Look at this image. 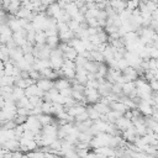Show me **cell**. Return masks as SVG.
<instances>
[{
    "label": "cell",
    "mask_w": 158,
    "mask_h": 158,
    "mask_svg": "<svg viewBox=\"0 0 158 158\" xmlns=\"http://www.w3.org/2000/svg\"><path fill=\"white\" fill-rule=\"evenodd\" d=\"M83 93H84V96H85L88 104H95L96 101L100 100V94H99L98 89H95V88L85 86L84 90H83Z\"/></svg>",
    "instance_id": "obj_1"
},
{
    "label": "cell",
    "mask_w": 158,
    "mask_h": 158,
    "mask_svg": "<svg viewBox=\"0 0 158 158\" xmlns=\"http://www.w3.org/2000/svg\"><path fill=\"white\" fill-rule=\"evenodd\" d=\"M12 41L19 47L23 46L27 42V40H26V31L23 28H21V30H19L16 32H12Z\"/></svg>",
    "instance_id": "obj_2"
},
{
    "label": "cell",
    "mask_w": 158,
    "mask_h": 158,
    "mask_svg": "<svg viewBox=\"0 0 158 158\" xmlns=\"http://www.w3.org/2000/svg\"><path fill=\"white\" fill-rule=\"evenodd\" d=\"M121 73H122V77L125 79V81H135L138 78V74L136 72V68H133L131 65L126 67Z\"/></svg>",
    "instance_id": "obj_3"
},
{
    "label": "cell",
    "mask_w": 158,
    "mask_h": 158,
    "mask_svg": "<svg viewBox=\"0 0 158 158\" xmlns=\"http://www.w3.org/2000/svg\"><path fill=\"white\" fill-rule=\"evenodd\" d=\"M86 74H88V72H86V69H85L84 67H75L74 79H75L78 83H80V84L85 85V83H86V80H88Z\"/></svg>",
    "instance_id": "obj_4"
},
{
    "label": "cell",
    "mask_w": 158,
    "mask_h": 158,
    "mask_svg": "<svg viewBox=\"0 0 158 158\" xmlns=\"http://www.w3.org/2000/svg\"><path fill=\"white\" fill-rule=\"evenodd\" d=\"M23 91H25V96H32V95H37V96H43V94H44V91L43 90H41L37 85H36V83L35 84H31V85H28V86H26L25 89H23Z\"/></svg>",
    "instance_id": "obj_5"
},
{
    "label": "cell",
    "mask_w": 158,
    "mask_h": 158,
    "mask_svg": "<svg viewBox=\"0 0 158 158\" xmlns=\"http://www.w3.org/2000/svg\"><path fill=\"white\" fill-rule=\"evenodd\" d=\"M115 126H116V128L120 131V132H122V131H125L126 128H128L131 125H132V122H131V120L130 118H127V117H125L123 115L122 116H120L115 122Z\"/></svg>",
    "instance_id": "obj_6"
},
{
    "label": "cell",
    "mask_w": 158,
    "mask_h": 158,
    "mask_svg": "<svg viewBox=\"0 0 158 158\" xmlns=\"http://www.w3.org/2000/svg\"><path fill=\"white\" fill-rule=\"evenodd\" d=\"M137 109L139 110V112L143 115V116H149L152 114V105L146 101V100H139V102L137 104Z\"/></svg>",
    "instance_id": "obj_7"
},
{
    "label": "cell",
    "mask_w": 158,
    "mask_h": 158,
    "mask_svg": "<svg viewBox=\"0 0 158 158\" xmlns=\"http://www.w3.org/2000/svg\"><path fill=\"white\" fill-rule=\"evenodd\" d=\"M36 85L43 90V91H48L51 88H53V80L48 79V78H40L38 80H36Z\"/></svg>",
    "instance_id": "obj_8"
},
{
    "label": "cell",
    "mask_w": 158,
    "mask_h": 158,
    "mask_svg": "<svg viewBox=\"0 0 158 158\" xmlns=\"http://www.w3.org/2000/svg\"><path fill=\"white\" fill-rule=\"evenodd\" d=\"M70 86V79L68 78H56L53 80V88H56L57 90L64 89V88H69Z\"/></svg>",
    "instance_id": "obj_9"
},
{
    "label": "cell",
    "mask_w": 158,
    "mask_h": 158,
    "mask_svg": "<svg viewBox=\"0 0 158 158\" xmlns=\"http://www.w3.org/2000/svg\"><path fill=\"white\" fill-rule=\"evenodd\" d=\"M85 109H86V106H85V105H81V104L77 102V104H74L73 106H69V107H67V112H68L70 116L75 117V116H77V115H79L80 112L85 111Z\"/></svg>",
    "instance_id": "obj_10"
},
{
    "label": "cell",
    "mask_w": 158,
    "mask_h": 158,
    "mask_svg": "<svg viewBox=\"0 0 158 158\" xmlns=\"http://www.w3.org/2000/svg\"><path fill=\"white\" fill-rule=\"evenodd\" d=\"M6 23H7V26L10 27V30H11L12 32H16V31L21 30V26H20V21H19V19H17L15 15H11L10 17H7V21H6Z\"/></svg>",
    "instance_id": "obj_11"
},
{
    "label": "cell",
    "mask_w": 158,
    "mask_h": 158,
    "mask_svg": "<svg viewBox=\"0 0 158 158\" xmlns=\"http://www.w3.org/2000/svg\"><path fill=\"white\" fill-rule=\"evenodd\" d=\"M109 4H110V6L114 9V11H115L116 14H118V12H121L122 10L126 9V1H125V0H111V1H109Z\"/></svg>",
    "instance_id": "obj_12"
},
{
    "label": "cell",
    "mask_w": 158,
    "mask_h": 158,
    "mask_svg": "<svg viewBox=\"0 0 158 158\" xmlns=\"http://www.w3.org/2000/svg\"><path fill=\"white\" fill-rule=\"evenodd\" d=\"M69 16H70V19L79 11V7L77 6V4L74 2V1H69V2H67L65 4V6H64V9H63Z\"/></svg>",
    "instance_id": "obj_13"
},
{
    "label": "cell",
    "mask_w": 158,
    "mask_h": 158,
    "mask_svg": "<svg viewBox=\"0 0 158 158\" xmlns=\"http://www.w3.org/2000/svg\"><path fill=\"white\" fill-rule=\"evenodd\" d=\"M36 117H37V120L40 121V123H41L42 126L48 125V123H52V122L54 121L51 114H44V112H41V114L36 115Z\"/></svg>",
    "instance_id": "obj_14"
},
{
    "label": "cell",
    "mask_w": 158,
    "mask_h": 158,
    "mask_svg": "<svg viewBox=\"0 0 158 158\" xmlns=\"http://www.w3.org/2000/svg\"><path fill=\"white\" fill-rule=\"evenodd\" d=\"M74 36H75V33H74L73 31H70L69 28L65 30V31H59V32H58V37H59V41H60V42H68V41L72 40Z\"/></svg>",
    "instance_id": "obj_15"
},
{
    "label": "cell",
    "mask_w": 158,
    "mask_h": 158,
    "mask_svg": "<svg viewBox=\"0 0 158 158\" xmlns=\"http://www.w3.org/2000/svg\"><path fill=\"white\" fill-rule=\"evenodd\" d=\"M135 90V81H125L121 84V91L123 95L128 96Z\"/></svg>",
    "instance_id": "obj_16"
},
{
    "label": "cell",
    "mask_w": 158,
    "mask_h": 158,
    "mask_svg": "<svg viewBox=\"0 0 158 158\" xmlns=\"http://www.w3.org/2000/svg\"><path fill=\"white\" fill-rule=\"evenodd\" d=\"M110 109L116 110V111H118V112H121V114H123L126 110H128V109H127V106H126L122 101H120V100L111 101V102H110Z\"/></svg>",
    "instance_id": "obj_17"
},
{
    "label": "cell",
    "mask_w": 158,
    "mask_h": 158,
    "mask_svg": "<svg viewBox=\"0 0 158 158\" xmlns=\"http://www.w3.org/2000/svg\"><path fill=\"white\" fill-rule=\"evenodd\" d=\"M91 105H93V107H94L99 114H107V112L111 110L109 105H106V104H104V102H101V101H96L95 104H91Z\"/></svg>",
    "instance_id": "obj_18"
},
{
    "label": "cell",
    "mask_w": 158,
    "mask_h": 158,
    "mask_svg": "<svg viewBox=\"0 0 158 158\" xmlns=\"http://www.w3.org/2000/svg\"><path fill=\"white\" fill-rule=\"evenodd\" d=\"M20 6H21V2H20L19 0H10L6 11H7L10 15H15V14L17 12V10L20 9Z\"/></svg>",
    "instance_id": "obj_19"
},
{
    "label": "cell",
    "mask_w": 158,
    "mask_h": 158,
    "mask_svg": "<svg viewBox=\"0 0 158 158\" xmlns=\"http://www.w3.org/2000/svg\"><path fill=\"white\" fill-rule=\"evenodd\" d=\"M122 115H123V114H121V112H118V111H116V110H112V109H111L107 114H105L106 121H107V122H112V123H114L120 116H122Z\"/></svg>",
    "instance_id": "obj_20"
},
{
    "label": "cell",
    "mask_w": 158,
    "mask_h": 158,
    "mask_svg": "<svg viewBox=\"0 0 158 158\" xmlns=\"http://www.w3.org/2000/svg\"><path fill=\"white\" fill-rule=\"evenodd\" d=\"M78 56V52L73 48V47H70V46H68V48L63 52V58H65V59H70V60H74L75 59V57Z\"/></svg>",
    "instance_id": "obj_21"
},
{
    "label": "cell",
    "mask_w": 158,
    "mask_h": 158,
    "mask_svg": "<svg viewBox=\"0 0 158 158\" xmlns=\"http://www.w3.org/2000/svg\"><path fill=\"white\" fill-rule=\"evenodd\" d=\"M46 33L43 30H40V31H36V35H35V43L36 44H44L46 43Z\"/></svg>",
    "instance_id": "obj_22"
},
{
    "label": "cell",
    "mask_w": 158,
    "mask_h": 158,
    "mask_svg": "<svg viewBox=\"0 0 158 158\" xmlns=\"http://www.w3.org/2000/svg\"><path fill=\"white\" fill-rule=\"evenodd\" d=\"M90 60H95L98 63H102L104 62V56L100 51L98 49H93L90 51Z\"/></svg>",
    "instance_id": "obj_23"
},
{
    "label": "cell",
    "mask_w": 158,
    "mask_h": 158,
    "mask_svg": "<svg viewBox=\"0 0 158 158\" xmlns=\"http://www.w3.org/2000/svg\"><path fill=\"white\" fill-rule=\"evenodd\" d=\"M59 42H60V41H59V37H58V35L47 36V38H46V43H47V44H48L51 48H54V47H57Z\"/></svg>",
    "instance_id": "obj_24"
},
{
    "label": "cell",
    "mask_w": 158,
    "mask_h": 158,
    "mask_svg": "<svg viewBox=\"0 0 158 158\" xmlns=\"http://www.w3.org/2000/svg\"><path fill=\"white\" fill-rule=\"evenodd\" d=\"M99 67V63L95 60H86L84 64V68L86 69V72H91V73H96Z\"/></svg>",
    "instance_id": "obj_25"
},
{
    "label": "cell",
    "mask_w": 158,
    "mask_h": 158,
    "mask_svg": "<svg viewBox=\"0 0 158 158\" xmlns=\"http://www.w3.org/2000/svg\"><path fill=\"white\" fill-rule=\"evenodd\" d=\"M86 112H88V116H89V118L90 120H93V121H95V120H99L100 118V115L101 114H99L94 107H93V105L91 106H86Z\"/></svg>",
    "instance_id": "obj_26"
},
{
    "label": "cell",
    "mask_w": 158,
    "mask_h": 158,
    "mask_svg": "<svg viewBox=\"0 0 158 158\" xmlns=\"http://www.w3.org/2000/svg\"><path fill=\"white\" fill-rule=\"evenodd\" d=\"M11 94H12V98H14V100L15 101H17L19 99H21L22 96H25V91H23V89H21V88H19V86H12V91H11Z\"/></svg>",
    "instance_id": "obj_27"
},
{
    "label": "cell",
    "mask_w": 158,
    "mask_h": 158,
    "mask_svg": "<svg viewBox=\"0 0 158 158\" xmlns=\"http://www.w3.org/2000/svg\"><path fill=\"white\" fill-rule=\"evenodd\" d=\"M67 23H68V28H69L70 31H73L74 33H77V32L80 30V22H78V21H75V20H73V19H70Z\"/></svg>",
    "instance_id": "obj_28"
},
{
    "label": "cell",
    "mask_w": 158,
    "mask_h": 158,
    "mask_svg": "<svg viewBox=\"0 0 158 158\" xmlns=\"http://www.w3.org/2000/svg\"><path fill=\"white\" fill-rule=\"evenodd\" d=\"M42 112L44 114H52V101H42V104L40 105Z\"/></svg>",
    "instance_id": "obj_29"
},
{
    "label": "cell",
    "mask_w": 158,
    "mask_h": 158,
    "mask_svg": "<svg viewBox=\"0 0 158 158\" xmlns=\"http://www.w3.org/2000/svg\"><path fill=\"white\" fill-rule=\"evenodd\" d=\"M126 67H128V63H127V60L122 57V58H120V59H116V69H118V70H123Z\"/></svg>",
    "instance_id": "obj_30"
},
{
    "label": "cell",
    "mask_w": 158,
    "mask_h": 158,
    "mask_svg": "<svg viewBox=\"0 0 158 158\" xmlns=\"http://www.w3.org/2000/svg\"><path fill=\"white\" fill-rule=\"evenodd\" d=\"M28 101L33 105V106H40L43 101V99L41 96H37V95H32V96H28Z\"/></svg>",
    "instance_id": "obj_31"
},
{
    "label": "cell",
    "mask_w": 158,
    "mask_h": 158,
    "mask_svg": "<svg viewBox=\"0 0 158 158\" xmlns=\"http://www.w3.org/2000/svg\"><path fill=\"white\" fill-rule=\"evenodd\" d=\"M138 2H139V0H126V9L130 11L138 9Z\"/></svg>",
    "instance_id": "obj_32"
},
{
    "label": "cell",
    "mask_w": 158,
    "mask_h": 158,
    "mask_svg": "<svg viewBox=\"0 0 158 158\" xmlns=\"http://www.w3.org/2000/svg\"><path fill=\"white\" fill-rule=\"evenodd\" d=\"M63 110H65V109H64V105H63V104H58V102H52V114L57 115L58 112H60V111H63Z\"/></svg>",
    "instance_id": "obj_33"
},
{
    "label": "cell",
    "mask_w": 158,
    "mask_h": 158,
    "mask_svg": "<svg viewBox=\"0 0 158 158\" xmlns=\"http://www.w3.org/2000/svg\"><path fill=\"white\" fill-rule=\"evenodd\" d=\"M88 59L86 58H84L83 56H80V54H78L77 57H75V59H74V63H75V67H84V64H85V62H86Z\"/></svg>",
    "instance_id": "obj_34"
},
{
    "label": "cell",
    "mask_w": 158,
    "mask_h": 158,
    "mask_svg": "<svg viewBox=\"0 0 158 158\" xmlns=\"http://www.w3.org/2000/svg\"><path fill=\"white\" fill-rule=\"evenodd\" d=\"M88 118H89V116H88V112H86V110H85V111L80 112L79 115H77V116L74 117V121H75V122H81V121H85V120H88Z\"/></svg>",
    "instance_id": "obj_35"
},
{
    "label": "cell",
    "mask_w": 158,
    "mask_h": 158,
    "mask_svg": "<svg viewBox=\"0 0 158 158\" xmlns=\"http://www.w3.org/2000/svg\"><path fill=\"white\" fill-rule=\"evenodd\" d=\"M35 35H36V31L35 30L26 31V40H27L28 43H35Z\"/></svg>",
    "instance_id": "obj_36"
},
{
    "label": "cell",
    "mask_w": 158,
    "mask_h": 158,
    "mask_svg": "<svg viewBox=\"0 0 158 158\" xmlns=\"http://www.w3.org/2000/svg\"><path fill=\"white\" fill-rule=\"evenodd\" d=\"M105 27H106L105 32L107 33V36H109V35H111V33H114V32H117V30H118V27H117V26H115V25H112V23H111V25H106Z\"/></svg>",
    "instance_id": "obj_37"
},
{
    "label": "cell",
    "mask_w": 158,
    "mask_h": 158,
    "mask_svg": "<svg viewBox=\"0 0 158 158\" xmlns=\"http://www.w3.org/2000/svg\"><path fill=\"white\" fill-rule=\"evenodd\" d=\"M16 114L17 115H22V116H28L30 115V110H27L26 107H16Z\"/></svg>",
    "instance_id": "obj_38"
},
{
    "label": "cell",
    "mask_w": 158,
    "mask_h": 158,
    "mask_svg": "<svg viewBox=\"0 0 158 158\" xmlns=\"http://www.w3.org/2000/svg\"><path fill=\"white\" fill-rule=\"evenodd\" d=\"M148 84H149V88L152 89V91H157V90H158V81H157V78H156V79H151V80L148 81Z\"/></svg>",
    "instance_id": "obj_39"
},
{
    "label": "cell",
    "mask_w": 158,
    "mask_h": 158,
    "mask_svg": "<svg viewBox=\"0 0 158 158\" xmlns=\"http://www.w3.org/2000/svg\"><path fill=\"white\" fill-rule=\"evenodd\" d=\"M59 91V94L60 95H63L64 98L65 96H70L72 95V86H69V88H64V89H60V90H58Z\"/></svg>",
    "instance_id": "obj_40"
},
{
    "label": "cell",
    "mask_w": 158,
    "mask_h": 158,
    "mask_svg": "<svg viewBox=\"0 0 158 158\" xmlns=\"http://www.w3.org/2000/svg\"><path fill=\"white\" fill-rule=\"evenodd\" d=\"M57 0H41V2L43 4V5H46V6H48V5H51V4H53V2H56Z\"/></svg>",
    "instance_id": "obj_41"
},
{
    "label": "cell",
    "mask_w": 158,
    "mask_h": 158,
    "mask_svg": "<svg viewBox=\"0 0 158 158\" xmlns=\"http://www.w3.org/2000/svg\"><path fill=\"white\" fill-rule=\"evenodd\" d=\"M2 74H4V62L0 60V75H2Z\"/></svg>",
    "instance_id": "obj_42"
},
{
    "label": "cell",
    "mask_w": 158,
    "mask_h": 158,
    "mask_svg": "<svg viewBox=\"0 0 158 158\" xmlns=\"http://www.w3.org/2000/svg\"><path fill=\"white\" fill-rule=\"evenodd\" d=\"M19 1H20V2H23V1H26V0H19Z\"/></svg>",
    "instance_id": "obj_43"
},
{
    "label": "cell",
    "mask_w": 158,
    "mask_h": 158,
    "mask_svg": "<svg viewBox=\"0 0 158 158\" xmlns=\"http://www.w3.org/2000/svg\"><path fill=\"white\" fill-rule=\"evenodd\" d=\"M106 1H111V0H106Z\"/></svg>",
    "instance_id": "obj_44"
},
{
    "label": "cell",
    "mask_w": 158,
    "mask_h": 158,
    "mask_svg": "<svg viewBox=\"0 0 158 158\" xmlns=\"http://www.w3.org/2000/svg\"><path fill=\"white\" fill-rule=\"evenodd\" d=\"M125 1H126V0H125Z\"/></svg>",
    "instance_id": "obj_45"
}]
</instances>
